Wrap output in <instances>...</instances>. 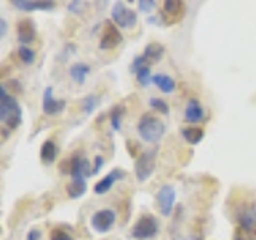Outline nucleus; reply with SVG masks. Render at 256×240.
Segmentation results:
<instances>
[{"label": "nucleus", "instance_id": "f257e3e1", "mask_svg": "<svg viewBox=\"0 0 256 240\" xmlns=\"http://www.w3.org/2000/svg\"><path fill=\"white\" fill-rule=\"evenodd\" d=\"M0 122L8 130H16L22 122V109L18 100L6 92V85L0 86Z\"/></svg>", "mask_w": 256, "mask_h": 240}, {"label": "nucleus", "instance_id": "f03ea898", "mask_svg": "<svg viewBox=\"0 0 256 240\" xmlns=\"http://www.w3.org/2000/svg\"><path fill=\"white\" fill-rule=\"evenodd\" d=\"M138 133L144 142L156 144L164 138L165 125L160 118L150 114H144L138 122Z\"/></svg>", "mask_w": 256, "mask_h": 240}, {"label": "nucleus", "instance_id": "7ed1b4c3", "mask_svg": "<svg viewBox=\"0 0 256 240\" xmlns=\"http://www.w3.org/2000/svg\"><path fill=\"white\" fill-rule=\"evenodd\" d=\"M160 230L158 220L154 214H142L138 221L134 222L132 229V237L134 240H152L156 238Z\"/></svg>", "mask_w": 256, "mask_h": 240}, {"label": "nucleus", "instance_id": "20e7f679", "mask_svg": "<svg viewBox=\"0 0 256 240\" xmlns=\"http://www.w3.org/2000/svg\"><path fill=\"white\" fill-rule=\"evenodd\" d=\"M156 157H157V149H149L144 150L138 156L134 162V174L136 180L140 182H146L152 173L156 170Z\"/></svg>", "mask_w": 256, "mask_h": 240}, {"label": "nucleus", "instance_id": "39448f33", "mask_svg": "<svg viewBox=\"0 0 256 240\" xmlns=\"http://www.w3.org/2000/svg\"><path fill=\"white\" fill-rule=\"evenodd\" d=\"M110 18H112V22L124 29H133L136 26V22H138V14H136V12L125 6L124 2L114 4L110 12Z\"/></svg>", "mask_w": 256, "mask_h": 240}, {"label": "nucleus", "instance_id": "423d86ee", "mask_svg": "<svg viewBox=\"0 0 256 240\" xmlns=\"http://www.w3.org/2000/svg\"><path fill=\"white\" fill-rule=\"evenodd\" d=\"M156 202H157L160 213L164 216H170L173 213V208L176 204V189L172 184H164V186L157 190Z\"/></svg>", "mask_w": 256, "mask_h": 240}, {"label": "nucleus", "instance_id": "0eeeda50", "mask_svg": "<svg viewBox=\"0 0 256 240\" xmlns=\"http://www.w3.org/2000/svg\"><path fill=\"white\" fill-rule=\"evenodd\" d=\"M122 42H124V36H122V32L118 30V28L116 26V24L112 21L104 22L102 36H101V40H100L101 50H112V48L118 46Z\"/></svg>", "mask_w": 256, "mask_h": 240}, {"label": "nucleus", "instance_id": "6e6552de", "mask_svg": "<svg viewBox=\"0 0 256 240\" xmlns=\"http://www.w3.org/2000/svg\"><path fill=\"white\" fill-rule=\"evenodd\" d=\"M117 214L110 208H104V210H98L92 216V228L98 232V234H106L112 229L116 222Z\"/></svg>", "mask_w": 256, "mask_h": 240}, {"label": "nucleus", "instance_id": "1a4fd4ad", "mask_svg": "<svg viewBox=\"0 0 256 240\" xmlns=\"http://www.w3.org/2000/svg\"><path fill=\"white\" fill-rule=\"evenodd\" d=\"M125 178V172L122 170V168H114V170H110L106 176H104L102 180H100L98 182L94 184V194L96 196H104L108 194V192L116 186V182L124 180Z\"/></svg>", "mask_w": 256, "mask_h": 240}, {"label": "nucleus", "instance_id": "9d476101", "mask_svg": "<svg viewBox=\"0 0 256 240\" xmlns=\"http://www.w3.org/2000/svg\"><path fill=\"white\" fill-rule=\"evenodd\" d=\"M16 36H18V42L22 46H28L36 40L37 37V29H36V22L30 18H24L18 22L16 26Z\"/></svg>", "mask_w": 256, "mask_h": 240}, {"label": "nucleus", "instance_id": "9b49d317", "mask_svg": "<svg viewBox=\"0 0 256 240\" xmlns=\"http://www.w3.org/2000/svg\"><path fill=\"white\" fill-rule=\"evenodd\" d=\"M42 109H44V114H46V116H58L66 109V101L56 100L53 96V86H46L44 90Z\"/></svg>", "mask_w": 256, "mask_h": 240}, {"label": "nucleus", "instance_id": "f8f14e48", "mask_svg": "<svg viewBox=\"0 0 256 240\" xmlns=\"http://www.w3.org/2000/svg\"><path fill=\"white\" fill-rule=\"evenodd\" d=\"M184 120L190 125L196 124H202L205 120V109L200 104L198 100L190 98L186 104V109H184Z\"/></svg>", "mask_w": 256, "mask_h": 240}, {"label": "nucleus", "instance_id": "ddd939ff", "mask_svg": "<svg viewBox=\"0 0 256 240\" xmlns=\"http://www.w3.org/2000/svg\"><path fill=\"white\" fill-rule=\"evenodd\" d=\"M12 5L22 12H48L54 8V2L48 0H13Z\"/></svg>", "mask_w": 256, "mask_h": 240}, {"label": "nucleus", "instance_id": "4468645a", "mask_svg": "<svg viewBox=\"0 0 256 240\" xmlns=\"http://www.w3.org/2000/svg\"><path fill=\"white\" fill-rule=\"evenodd\" d=\"M90 72H92V68L88 66V64H85V62H76V64H72V66H70L69 76H70V78L74 80L76 84L84 85Z\"/></svg>", "mask_w": 256, "mask_h": 240}, {"label": "nucleus", "instance_id": "2eb2a0df", "mask_svg": "<svg viewBox=\"0 0 256 240\" xmlns=\"http://www.w3.org/2000/svg\"><path fill=\"white\" fill-rule=\"evenodd\" d=\"M164 13L166 14V18L180 21L184 14V2H180V0H166V2H164Z\"/></svg>", "mask_w": 256, "mask_h": 240}, {"label": "nucleus", "instance_id": "dca6fc26", "mask_svg": "<svg viewBox=\"0 0 256 240\" xmlns=\"http://www.w3.org/2000/svg\"><path fill=\"white\" fill-rule=\"evenodd\" d=\"M152 84H154L160 92L165 94H172L176 90V82L166 74H156L152 77Z\"/></svg>", "mask_w": 256, "mask_h": 240}, {"label": "nucleus", "instance_id": "f3484780", "mask_svg": "<svg viewBox=\"0 0 256 240\" xmlns=\"http://www.w3.org/2000/svg\"><path fill=\"white\" fill-rule=\"evenodd\" d=\"M181 134L186 142L192 144V146H196L200 141L204 140L205 136V132L202 130L200 126H196V125H189V126H182L181 128Z\"/></svg>", "mask_w": 256, "mask_h": 240}, {"label": "nucleus", "instance_id": "a211bd4d", "mask_svg": "<svg viewBox=\"0 0 256 240\" xmlns=\"http://www.w3.org/2000/svg\"><path fill=\"white\" fill-rule=\"evenodd\" d=\"M56 157H58V148L53 140H46L40 146V160L44 164H53Z\"/></svg>", "mask_w": 256, "mask_h": 240}, {"label": "nucleus", "instance_id": "6ab92c4d", "mask_svg": "<svg viewBox=\"0 0 256 240\" xmlns=\"http://www.w3.org/2000/svg\"><path fill=\"white\" fill-rule=\"evenodd\" d=\"M86 192V178H76L68 184V196L70 198H80Z\"/></svg>", "mask_w": 256, "mask_h": 240}, {"label": "nucleus", "instance_id": "aec40b11", "mask_svg": "<svg viewBox=\"0 0 256 240\" xmlns=\"http://www.w3.org/2000/svg\"><path fill=\"white\" fill-rule=\"evenodd\" d=\"M165 53V48L164 45L160 44H149L146 48H144V58H146V61L150 64V62H157L162 60V56Z\"/></svg>", "mask_w": 256, "mask_h": 240}, {"label": "nucleus", "instance_id": "412c9836", "mask_svg": "<svg viewBox=\"0 0 256 240\" xmlns=\"http://www.w3.org/2000/svg\"><path fill=\"white\" fill-rule=\"evenodd\" d=\"M125 114V108L122 104H118V106H114L110 110V125L114 128L116 132H120V128H122V117Z\"/></svg>", "mask_w": 256, "mask_h": 240}, {"label": "nucleus", "instance_id": "4be33fe9", "mask_svg": "<svg viewBox=\"0 0 256 240\" xmlns=\"http://www.w3.org/2000/svg\"><path fill=\"white\" fill-rule=\"evenodd\" d=\"M100 102H101V100L96 94H88L82 100V109H84L85 114L90 116L94 112V109L100 106Z\"/></svg>", "mask_w": 256, "mask_h": 240}, {"label": "nucleus", "instance_id": "5701e85b", "mask_svg": "<svg viewBox=\"0 0 256 240\" xmlns=\"http://www.w3.org/2000/svg\"><path fill=\"white\" fill-rule=\"evenodd\" d=\"M18 56H20V60L26 64V66H30V64H34L36 61V52L32 50L30 46H20L18 48Z\"/></svg>", "mask_w": 256, "mask_h": 240}, {"label": "nucleus", "instance_id": "b1692460", "mask_svg": "<svg viewBox=\"0 0 256 240\" xmlns=\"http://www.w3.org/2000/svg\"><path fill=\"white\" fill-rule=\"evenodd\" d=\"M136 80H138V84L141 85V86H148V85H150L152 84V76L150 74V68L149 66H144V68H141L138 72H136Z\"/></svg>", "mask_w": 256, "mask_h": 240}, {"label": "nucleus", "instance_id": "393cba45", "mask_svg": "<svg viewBox=\"0 0 256 240\" xmlns=\"http://www.w3.org/2000/svg\"><path fill=\"white\" fill-rule=\"evenodd\" d=\"M149 106L154 110L160 112V114H165V116L170 114V106L166 104V101L160 100V98H150L149 100Z\"/></svg>", "mask_w": 256, "mask_h": 240}, {"label": "nucleus", "instance_id": "a878e982", "mask_svg": "<svg viewBox=\"0 0 256 240\" xmlns=\"http://www.w3.org/2000/svg\"><path fill=\"white\" fill-rule=\"evenodd\" d=\"M52 240H72V237L68 234V232H64L62 229H54L52 232Z\"/></svg>", "mask_w": 256, "mask_h": 240}, {"label": "nucleus", "instance_id": "bb28decb", "mask_svg": "<svg viewBox=\"0 0 256 240\" xmlns=\"http://www.w3.org/2000/svg\"><path fill=\"white\" fill-rule=\"evenodd\" d=\"M236 240H256L254 234H250V232H245L242 229H237L236 232Z\"/></svg>", "mask_w": 256, "mask_h": 240}, {"label": "nucleus", "instance_id": "cd10ccee", "mask_svg": "<svg viewBox=\"0 0 256 240\" xmlns=\"http://www.w3.org/2000/svg\"><path fill=\"white\" fill-rule=\"evenodd\" d=\"M138 5H140L141 12H150L152 8L156 6V2H154V0H141Z\"/></svg>", "mask_w": 256, "mask_h": 240}, {"label": "nucleus", "instance_id": "c85d7f7f", "mask_svg": "<svg viewBox=\"0 0 256 240\" xmlns=\"http://www.w3.org/2000/svg\"><path fill=\"white\" fill-rule=\"evenodd\" d=\"M102 166H104V157L96 156L94 157V165H93V174H98Z\"/></svg>", "mask_w": 256, "mask_h": 240}, {"label": "nucleus", "instance_id": "c756f323", "mask_svg": "<svg viewBox=\"0 0 256 240\" xmlns=\"http://www.w3.org/2000/svg\"><path fill=\"white\" fill-rule=\"evenodd\" d=\"M82 5H84V2H69L68 4V12L77 14V13L82 12Z\"/></svg>", "mask_w": 256, "mask_h": 240}, {"label": "nucleus", "instance_id": "7c9ffc66", "mask_svg": "<svg viewBox=\"0 0 256 240\" xmlns=\"http://www.w3.org/2000/svg\"><path fill=\"white\" fill-rule=\"evenodd\" d=\"M40 238H42V232L38 229H30L26 236V240H40Z\"/></svg>", "mask_w": 256, "mask_h": 240}, {"label": "nucleus", "instance_id": "2f4dec72", "mask_svg": "<svg viewBox=\"0 0 256 240\" xmlns=\"http://www.w3.org/2000/svg\"><path fill=\"white\" fill-rule=\"evenodd\" d=\"M6 29H8L6 20L5 18H0V38H4L6 36Z\"/></svg>", "mask_w": 256, "mask_h": 240}, {"label": "nucleus", "instance_id": "473e14b6", "mask_svg": "<svg viewBox=\"0 0 256 240\" xmlns=\"http://www.w3.org/2000/svg\"><path fill=\"white\" fill-rule=\"evenodd\" d=\"M186 240H200V238H197V237H190V238H186Z\"/></svg>", "mask_w": 256, "mask_h": 240}]
</instances>
